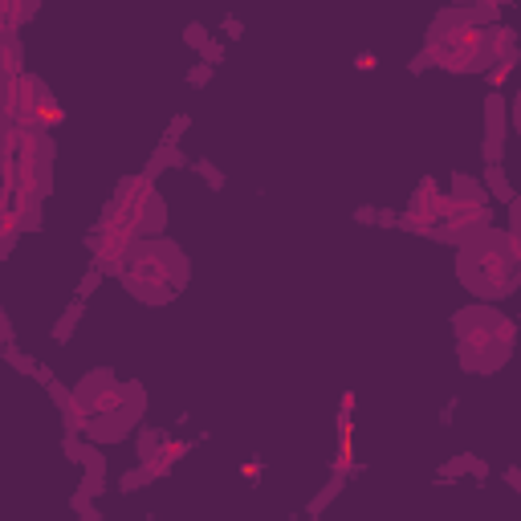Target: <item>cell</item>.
Segmentation results:
<instances>
[{"label":"cell","mask_w":521,"mask_h":521,"mask_svg":"<svg viewBox=\"0 0 521 521\" xmlns=\"http://www.w3.org/2000/svg\"><path fill=\"white\" fill-rule=\"evenodd\" d=\"M509 318L497 314L489 302H476V306H464L452 314V330H456V342H480L489 334H497Z\"/></svg>","instance_id":"6da1fadb"},{"label":"cell","mask_w":521,"mask_h":521,"mask_svg":"<svg viewBox=\"0 0 521 521\" xmlns=\"http://www.w3.org/2000/svg\"><path fill=\"white\" fill-rule=\"evenodd\" d=\"M452 204H464V208H480V204H489V191H485V184L480 179H473V175H452Z\"/></svg>","instance_id":"7a4b0ae2"},{"label":"cell","mask_w":521,"mask_h":521,"mask_svg":"<svg viewBox=\"0 0 521 521\" xmlns=\"http://www.w3.org/2000/svg\"><path fill=\"white\" fill-rule=\"evenodd\" d=\"M485 188H489V196H493L497 204H509V200H513V184H509V175H505V163H485Z\"/></svg>","instance_id":"3957f363"},{"label":"cell","mask_w":521,"mask_h":521,"mask_svg":"<svg viewBox=\"0 0 521 521\" xmlns=\"http://www.w3.org/2000/svg\"><path fill=\"white\" fill-rule=\"evenodd\" d=\"M119 407L126 411L131 424L142 420V407H147V395H142V383H119Z\"/></svg>","instance_id":"277c9868"},{"label":"cell","mask_w":521,"mask_h":521,"mask_svg":"<svg viewBox=\"0 0 521 521\" xmlns=\"http://www.w3.org/2000/svg\"><path fill=\"white\" fill-rule=\"evenodd\" d=\"M82 314H86V298H73L70 306H66V314L57 318V326H53V342H70L73 326L82 322Z\"/></svg>","instance_id":"5b68a950"},{"label":"cell","mask_w":521,"mask_h":521,"mask_svg":"<svg viewBox=\"0 0 521 521\" xmlns=\"http://www.w3.org/2000/svg\"><path fill=\"white\" fill-rule=\"evenodd\" d=\"M342 489H346V473H342V469H334L330 485H326V489H322V493H318V497L309 501V505H306V513H309V518H318V513H322V509H326V505H330V501L338 497V493H342Z\"/></svg>","instance_id":"8992f818"},{"label":"cell","mask_w":521,"mask_h":521,"mask_svg":"<svg viewBox=\"0 0 521 521\" xmlns=\"http://www.w3.org/2000/svg\"><path fill=\"white\" fill-rule=\"evenodd\" d=\"M155 476H159V473H155V469H151V464H142V460H139V464H135V469H126V473H122L119 489H122V493H139L142 485H151V480H155Z\"/></svg>","instance_id":"52a82bcc"},{"label":"cell","mask_w":521,"mask_h":521,"mask_svg":"<svg viewBox=\"0 0 521 521\" xmlns=\"http://www.w3.org/2000/svg\"><path fill=\"white\" fill-rule=\"evenodd\" d=\"M0 355H4V362H8V367H17L21 375H33V371H37V358H29L17 342H4V346H0Z\"/></svg>","instance_id":"ba28073f"},{"label":"cell","mask_w":521,"mask_h":521,"mask_svg":"<svg viewBox=\"0 0 521 521\" xmlns=\"http://www.w3.org/2000/svg\"><path fill=\"white\" fill-rule=\"evenodd\" d=\"M469 464H473V452H460V456H452L448 464L436 473V485H448V480H460V476L469 473Z\"/></svg>","instance_id":"9c48e42d"},{"label":"cell","mask_w":521,"mask_h":521,"mask_svg":"<svg viewBox=\"0 0 521 521\" xmlns=\"http://www.w3.org/2000/svg\"><path fill=\"white\" fill-rule=\"evenodd\" d=\"M188 167H196V171H200V175L208 179V188H212V191L224 188V175H220V171L212 167V159H196V163H188Z\"/></svg>","instance_id":"30bf717a"},{"label":"cell","mask_w":521,"mask_h":521,"mask_svg":"<svg viewBox=\"0 0 521 521\" xmlns=\"http://www.w3.org/2000/svg\"><path fill=\"white\" fill-rule=\"evenodd\" d=\"M184 41H188V45L196 49V53H200V49L208 45V29H204L200 21H191L188 29H184Z\"/></svg>","instance_id":"8fae6325"},{"label":"cell","mask_w":521,"mask_h":521,"mask_svg":"<svg viewBox=\"0 0 521 521\" xmlns=\"http://www.w3.org/2000/svg\"><path fill=\"white\" fill-rule=\"evenodd\" d=\"M98 285H102V269H94V265H90V273L78 281V298H94Z\"/></svg>","instance_id":"7c38bea8"},{"label":"cell","mask_w":521,"mask_h":521,"mask_svg":"<svg viewBox=\"0 0 521 521\" xmlns=\"http://www.w3.org/2000/svg\"><path fill=\"white\" fill-rule=\"evenodd\" d=\"M17 240H21V228H13V224H4V228H0V260L17 249Z\"/></svg>","instance_id":"4fadbf2b"},{"label":"cell","mask_w":521,"mask_h":521,"mask_svg":"<svg viewBox=\"0 0 521 521\" xmlns=\"http://www.w3.org/2000/svg\"><path fill=\"white\" fill-rule=\"evenodd\" d=\"M188 82L196 86V90H200V86H208V82H212V66H208V61H196V66L188 70Z\"/></svg>","instance_id":"5bb4252c"},{"label":"cell","mask_w":521,"mask_h":521,"mask_svg":"<svg viewBox=\"0 0 521 521\" xmlns=\"http://www.w3.org/2000/svg\"><path fill=\"white\" fill-rule=\"evenodd\" d=\"M188 126H191V119H188V115H175V119H171V126H167L163 142H179V135H184Z\"/></svg>","instance_id":"9a60e30c"},{"label":"cell","mask_w":521,"mask_h":521,"mask_svg":"<svg viewBox=\"0 0 521 521\" xmlns=\"http://www.w3.org/2000/svg\"><path fill=\"white\" fill-rule=\"evenodd\" d=\"M45 391H49V395H53V403H57V407H70V403H73V391H70V387H61V383H57V379L49 383Z\"/></svg>","instance_id":"2e32d148"},{"label":"cell","mask_w":521,"mask_h":521,"mask_svg":"<svg viewBox=\"0 0 521 521\" xmlns=\"http://www.w3.org/2000/svg\"><path fill=\"white\" fill-rule=\"evenodd\" d=\"M505 208H509V228H505V233H513V237H521V204H518V196H513V200H509Z\"/></svg>","instance_id":"e0dca14e"},{"label":"cell","mask_w":521,"mask_h":521,"mask_svg":"<svg viewBox=\"0 0 521 521\" xmlns=\"http://www.w3.org/2000/svg\"><path fill=\"white\" fill-rule=\"evenodd\" d=\"M432 66H436V57H432L427 49H420V53L411 57V66H407V70H411V73H424V70H432Z\"/></svg>","instance_id":"ac0fdd59"},{"label":"cell","mask_w":521,"mask_h":521,"mask_svg":"<svg viewBox=\"0 0 521 521\" xmlns=\"http://www.w3.org/2000/svg\"><path fill=\"white\" fill-rule=\"evenodd\" d=\"M224 37H228V41H240V37H244V24H240L237 17H224Z\"/></svg>","instance_id":"d6986e66"},{"label":"cell","mask_w":521,"mask_h":521,"mask_svg":"<svg viewBox=\"0 0 521 521\" xmlns=\"http://www.w3.org/2000/svg\"><path fill=\"white\" fill-rule=\"evenodd\" d=\"M395 220H399V212H387V208H375V224H379V228H395Z\"/></svg>","instance_id":"ffe728a7"},{"label":"cell","mask_w":521,"mask_h":521,"mask_svg":"<svg viewBox=\"0 0 521 521\" xmlns=\"http://www.w3.org/2000/svg\"><path fill=\"white\" fill-rule=\"evenodd\" d=\"M469 473H473L476 480H489V464H485L480 456H473V464H469Z\"/></svg>","instance_id":"44dd1931"},{"label":"cell","mask_w":521,"mask_h":521,"mask_svg":"<svg viewBox=\"0 0 521 521\" xmlns=\"http://www.w3.org/2000/svg\"><path fill=\"white\" fill-rule=\"evenodd\" d=\"M505 485H509L513 493H521V473H518V464H509V469H505Z\"/></svg>","instance_id":"7402d4cb"},{"label":"cell","mask_w":521,"mask_h":521,"mask_svg":"<svg viewBox=\"0 0 521 521\" xmlns=\"http://www.w3.org/2000/svg\"><path fill=\"white\" fill-rule=\"evenodd\" d=\"M78 513H82V521H102V509H94L90 501H86V505H78Z\"/></svg>","instance_id":"603a6c76"},{"label":"cell","mask_w":521,"mask_h":521,"mask_svg":"<svg viewBox=\"0 0 521 521\" xmlns=\"http://www.w3.org/2000/svg\"><path fill=\"white\" fill-rule=\"evenodd\" d=\"M0 342H13V322H8L4 309H0Z\"/></svg>","instance_id":"cb8c5ba5"},{"label":"cell","mask_w":521,"mask_h":521,"mask_svg":"<svg viewBox=\"0 0 521 521\" xmlns=\"http://www.w3.org/2000/svg\"><path fill=\"white\" fill-rule=\"evenodd\" d=\"M4 24H17V17H13V4H8V0H0V29H4Z\"/></svg>","instance_id":"d4e9b609"},{"label":"cell","mask_w":521,"mask_h":521,"mask_svg":"<svg viewBox=\"0 0 521 521\" xmlns=\"http://www.w3.org/2000/svg\"><path fill=\"white\" fill-rule=\"evenodd\" d=\"M355 220L358 224H375V208H355Z\"/></svg>","instance_id":"484cf974"},{"label":"cell","mask_w":521,"mask_h":521,"mask_svg":"<svg viewBox=\"0 0 521 521\" xmlns=\"http://www.w3.org/2000/svg\"><path fill=\"white\" fill-rule=\"evenodd\" d=\"M33 379L41 383V387H49V383H53V371H49V367H37V371H33Z\"/></svg>","instance_id":"4316f807"},{"label":"cell","mask_w":521,"mask_h":521,"mask_svg":"<svg viewBox=\"0 0 521 521\" xmlns=\"http://www.w3.org/2000/svg\"><path fill=\"white\" fill-rule=\"evenodd\" d=\"M452 411H456V395H452V399L444 403V411H440V424H444V427L452 424Z\"/></svg>","instance_id":"83f0119b"},{"label":"cell","mask_w":521,"mask_h":521,"mask_svg":"<svg viewBox=\"0 0 521 521\" xmlns=\"http://www.w3.org/2000/svg\"><path fill=\"white\" fill-rule=\"evenodd\" d=\"M358 70H375V53H362V57H355Z\"/></svg>","instance_id":"f1b7e54d"},{"label":"cell","mask_w":521,"mask_h":521,"mask_svg":"<svg viewBox=\"0 0 521 521\" xmlns=\"http://www.w3.org/2000/svg\"><path fill=\"white\" fill-rule=\"evenodd\" d=\"M0 228H4V220H0Z\"/></svg>","instance_id":"f546056e"}]
</instances>
